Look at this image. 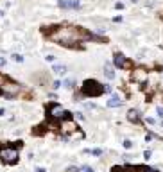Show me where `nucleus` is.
Instances as JSON below:
<instances>
[{
  "instance_id": "1",
  "label": "nucleus",
  "mask_w": 163,
  "mask_h": 172,
  "mask_svg": "<svg viewBox=\"0 0 163 172\" xmlns=\"http://www.w3.org/2000/svg\"><path fill=\"white\" fill-rule=\"evenodd\" d=\"M47 36L50 41H56L68 48H81L79 41L92 39V32H88L83 27H72V25H59L47 31Z\"/></svg>"
},
{
  "instance_id": "2",
  "label": "nucleus",
  "mask_w": 163,
  "mask_h": 172,
  "mask_svg": "<svg viewBox=\"0 0 163 172\" xmlns=\"http://www.w3.org/2000/svg\"><path fill=\"white\" fill-rule=\"evenodd\" d=\"M81 93H83L84 97H99V95L104 93V86H102L99 81H95V79H86V81L83 83Z\"/></svg>"
},
{
  "instance_id": "3",
  "label": "nucleus",
  "mask_w": 163,
  "mask_h": 172,
  "mask_svg": "<svg viewBox=\"0 0 163 172\" xmlns=\"http://www.w3.org/2000/svg\"><path fill=\"white\" fill-rule=\"evenodd\" d=\"M47 113H48V117L52 118V120H65V118H72V113L70 111H66L61 104H57V102H52V104H48L47 106Z\"/></svg>"
},
{
  "instance_id": "4",
  "label": "nucleus",
  "mask_w": 163,
  "mask_h": 172,
  "mask_svg": "<svg viewBox=\"0 0 163 172\" xmlns=\"http://www.w3.org/2000/svg\"><path fill=\"white\" fill-rule=\"evenodd\" d=\"M0 158H2V162L4 163H7V165H13V163H16L18 162V158H20V153H18V149L16 147H2L0 149Z\"/></svg>"
},
{
  "instance_id": "5",
  "label": "nucleus",
  "mask_w": 163,
  "mask_h": 172,
  "mask_svg": "<svg viewBox=\"0 0 163 172\" xmlns=\"http://www.w3.org/2000/svg\"><path fill=\"white\" fill-rule=\"evenodd\" d=\"M0 88H2V93H4L7 99H14L16 95H20V90H22L18 83H13V81H9V79H7Z\"/></svg>"
},
{
  "instance_id": "6",
  "label": "nucleus",
  "mask_w": 163,
  "mask_h": 172,
  "mask_svg": "<svg viewBox=\"0 0 163 172\" xmlns=\"http://www.w3.org/2000/svg\"><path fill=\"white\" fill-rule=\"evenodd\" d=\"M113 65H115L117 68H124V70L133 68V63H131L124 54H120V52H115V56H113Z\"/></svg>"
},
{
  "instance_id": "7",
  "label": "nucleus",
  "mask_w": 163,
  "mask_h": 172,
  "mask_svg": "<svg viewBox=\"0 0 163 172\" xmlns=\"http://www.w3.org/2000/svg\"><path fill=\"white\" fill-rule=\"evenodd\" d=\"M79 127H77V124L72 120V118H65V120H61V124H59V131L63 133V135H66V136H70L72 133H75Z\"/></svg>"
},
{
  "instance_id": "8",
  "label": "nucleus",
  "mask_w": 163,
  "mask_h": 172,
  "mask_svg": "<svg viewBox=\"0 0 163 172\" xmlns=\"http://www.w3.org/2000/svg\"><path fill=\"white\" fill-rule=\"evenodd\" d=\"M133 81L135 83H138V84H142V83H145L147 81V72L144 70V68H136V70H133Z\"/></svg>"
},
{
  "instance_id": "9",
  "label": "nucleus",
  "mask_w": 163,
  "mask_h": 172,
  "mask_svg": "<svg viewBox=\"0 0 163 172\" xmlns=\"http://www.w3.org/2000/svg\"><path fill=\"white\" fill-rule=\"evenodd\" d=\"M57 5L61 9H79L81 7V2L79 0H59Z\"/></svg>"
},
{
  "instance_id": "10",
  "label": "nucleus",
  "mask_w": 163,
  "mask_h": 172,
  "mask_svg": "<svg viewBox=\"0 0 163 172\" xmlns=\"http://www.w3.org/2000/svg\"><path fill=\"white\" fill-rule=\"evenodd\" d=\"M127 120L138 124V122H140V113H138V109H129V111H127Z\"/></svg>"
},
{
  "instance_id": "11",
  "label": "nucleus",
  "mask_w": 163,
  "mask_h": 172,
  "mask_svg": "<svg viewBox=\"0 0 163 172\" xmlns=\"http://www.w3.org/2000/svg\"><path fill=\"white\" fill-rule=\"evenodd\" d=\"M106 106H108V108H118V106H122V101H120L118 95H113V97L106 102Z\"/></svg>"
},
{
  "instance_id": "12",
  "label": "nucleus",
  "mask_w": 163,
  "mask_h": 172,
  "mask_svg": "<svg viewBox=\"0 0 163 172\" xmlns=\"http://www.w3.org/2000/svg\"><path fill=\"white\" fill-rule=\"evenodd\" d=\"M52 72L57 74V75H65V74H66V66H65V65H54V66H52Z\"/></svg>"
},
{
  "instance_id": "13",
  "label": "nucleus",
  "mask_w": 163,
  "mask_h": 172,
  "mask_svg": "<svg viewBox=\"0 0 163 172\" xmlns=\"http://www.w3.org/2000/svg\"><path fill=\"white\" fill-rule=\"evenodd\" d=\"M84 138V133L81 131V129H77L75 133H72L70 136H66V140H83Z\"/></svg>"
},
{
  "instance_id": "14",
  "label": "nucleus",
  "mask_w": 163,
  "mask_h": 172,
  "mask_svg": "<svg viewBox=\"0 0 163 172\" xmlns=\"http://www.w3.org/2000/svg\"><path fill=\"white\" fill-rule=\"evenodd\" d=\"M104 75H106L108 79H115V72H113L111 65H106V66H104Z\"/></svg>"
},
{
  "instance_id": "15",
  "label": "nucleus",
  "mask_w": 163,
  "mask_h": 172,
  "mask_svg": "<svg viewBox=\"0 0 163 172\" xmlns=\"http://www.w3.org/2000/svg\"><path fill=\"white\" fill-rule=\"evenodd\" d=\"M63 86H65V88H68V90H74V88H75V81H72V79H66V81L63 83Z\"/></svg>"
},
{
  "instance_id": "16",
  "label": "nucleus",
  "mask_w": 163,
  "mask_h": 172,
  "mask_svg": "<svg viewBox=\"0 0 163 172\" xmlns=\"http://www.w3.org/2000/svg\"><path fill=\"white\" fill-rule=\"evenodd\" d=\"M11 57H13V61H16V63H22V61H23V56H22V54H13Z\"/></svg>"
},
{
  "instance_id": "17",
  "label": "nucleus",
  "mask_w": 163,
  "mask_h": 172,
  "mask_svg": "<svg viewBox=\"0 0 163 172\" xmlns=\"http://www.w3.org/2000/svg\"><path fill=\"white\" fill-rule=\"evenodd\" d=\"M122 145H124L126 149H131V147H133V142H131V140H124V144H122Z\"/></svg>"
},
{
  "instance_id": "18",
  "label": "nucleus",
  "mask_w": 163,
  "mask_h": 172,
  "mask_svg": "<svg viewBox=\"0 0 163 172\" xmlns=\"http://www.w3.org/2000/svg\"><path fill=\"white\" fill-rule=\"evenodd\" d=\"M81 172H95L90 165H84V167H81Z\"/></svg>"
},
{
  "instance_id": "19",
  "label": "nucleus",
  "mask_w": 163,
  "mask_h": 172,
  "mask_svg": "<svg viewBox=\"0 0 163 172\" xmlns=\"http://www.w3.org/2000/svg\"><path fill=\"white\" fill-rule=\"evenodd\" d=\"M52 88H54V90L61 88V81H54V83H52Z\"/></svg>"
},
{
  "instance_id": "20",
  "label": "nucleus",
  "mask_w": 163,
  "mask_h": 172,
  "mask_svg": "<svg viewBox=\"0 0 163 172\" xmlns=\"http://www.w3.org/2000/svg\"><path fill=\"white\" fill-rule=\"evenodd\" d=\"M92 154H93V156H100V154H102V151H100V149H93V151H92Z\"/></svg>"
},
{
  "instance_id": "21",
  "label": "nucleus",
  "mask_w": 163,
  "mask_h": 172,
  "mask_svg": "<svg viewBox=\"0 0 163 172\" xmlns=\"http://www.w3.org/2000/svg\"><path fill=\"white\" fill-rule=\"evenodd\" d=\"M156 113H158V117H162V118H163V108H162V106H158V108H156Z\"/></svg>"
},
{
  "instance_id": "22",
  "label": "nucleus",
  "mask_w": 163,
  "mask_h": 172,
  "mask_svg": "<svg viewBox=\"0 0 163 172\" xmlns=\"http://www.w3.org/2000/svg\"><path fill=\"white\" fill-rule=\"evenodd\" d=\"M104 93H111V86H109V84L104 86Z\"/></svg>"
},
{
  "instance_id": "23",
  "label": "nucleus",
  "mask_w": 163,
  "mask_h": 172,
  "mask_svg": "<svg viewBox=\"0 0 163 172\" xmlns=\"http://www.w3.org/2000/svg\"><path fill=\"white\" fill-rule=\"evenodd\" d=\"M66 172H81V169H77V167H70Z\"/></svg>"
},
{
  "instance_id": "24",
  "label": "nucleus",
  "mask_w": 163,
  "mask_h": 172,
  "mask_svg": "<svg viewBox=\"0 0 163 172\" xmlns=\"http://www.w3.org/2000/svg\"><path fill=\"white\" fill-rule=\"evenodd\" d=\"M144 158L149 160V158H151V151H145V153H144Z\"/></svg>"
},
{
  "instance_id": "25",
  "label": "nucleus",
  "mask_w": 163,
  "mask_h": 172,
  "mask_svg": "<svg viewBox=\"0 0 163 172\" xmlns=\"http://www.w3.org/2000/svg\"><path fill=\"white\" fill-rule=\"evenodd\" d=\"M145 122H147V124H151V126H153V124H154V118H149V117H147V118H145Z\"/></svg>"
},
{
  "instance_id": "26",
  "label": "nucleus",
  "mask_w": 163,
  "mask_h": 172,
  "mask_svg": "<svg viewBox=\"0 0 163 172\" xmlns=\"http://www.w3.org/2000/svg\"><path fill=\"white\" fill-rule=\"evenodd\" d=\"M115 7H117V9H122V7H124V4H120V2H117V4H115Z\"/></svg>"
},
{
  "instance_id": "27",
  "label": "nucleus",
  "mask_w": 163,
  "mask_h": 172,
  "mask_svg": "<svg viewBox=\"0 0 163 172\" xmlns=\"http://www.w3.org/2000/svg\"><path fill=\"white\" fill-rule=\"evenodd\" d=\"M45 59H47V61H54V59H56V56H47Z\"/></svg>"
},
{
  "instance_id": "28",
  "label": "nucleus",
  "mask_w": 163,
  "mask_h": 172,
  "mask_svg": "<svg viewBox=\"0 0 163 172\" xmlns=\"http://www.w3.org/2000/svg\"><path fill=\"white\" fill-rule=\"evenodd\" d=\"M153 138H154V136H153V135H151V133H149V135H147V136H145V140H147V142H151V140H153Z\"/></svg>"
},
{
  "instance_id": "29",
  "label": "nucleus",
  "mask_w": 163,
  "mask_h": 172,
  "mask_svg": "<svg viewBox=\"0 0 163 172\" xmlns=\"http://www.w3.org/2000/svg\"><path fill=\"white\" fill-rule=\"evenodd\" d=\"M4 65H5V59H4V57H0V66H4Z\"/></svg>"
},
{
  "instance_id": "30",
  "label": "nucleus",
  "mask_w": 163,
  "mask_h": 172,
  "mask_svg": "<svg viewBox=\"0 0 163 172\" xmlns=\"http://www.w3.org/2000/svg\"><path fill=\"white\" fill-rule=\"evenodd\" d=\"M36 172H47V171H45L43 167H38V169H36Z\"/></svg>"
},
{
  "instance_id": "31",
  "label": "nucleus",
  "mask_w": 163,
  "mask_h": 172,
  "mask_svg": "<svg viewBox=\"0 0 163 172\" xmlns=\"http://www.w3.org/2000/svg\"><path fill=\"white\" fill-rule=\"evenodd\" d=\"M4 113H5V109H4V108H0V117H4Z\"/></svg>"
},
{
  "instance_id": "32",
  "label": "nucleus",
  "mask_w": 163,
  "mask_h": 172,
  "mask_svg": "<svg viewBox=\"0 0 163 172\" xmlns=\"http://www.w3.org/2000/svg\"><path fill=\"white\" fill-rule=\"evenodd\" d=\"M2 16H4V11H0V18H2Z\"/></svg>"
},
{
  "instance_id": "33",
  "label": "nucleus",
  "mask_w": 163,
  "mask_h": 172,
  "mask_svg": "<svg viewBox=\"0 0 163 172\" xmlns=\"http://www.w3.org/2000/svg\"><path fill=\"white\" fill-rule=\"evenodd\" d=\"M145 172H158V171H145Z\"/></svg>"
}]
</instances>
